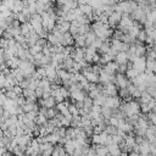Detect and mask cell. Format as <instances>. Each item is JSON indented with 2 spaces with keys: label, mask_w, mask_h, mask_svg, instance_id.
Returning a JSON list of instances; mask_svg holds the SVG:
<instances>
[{
  "label": "cell",
  "mask_w": 156,
  "mask_h": 156,
  "mask_svg": "<svg viewBox=\"0 0 156 156\" xmlns=\"http://www.w3.org/2000/svg\"><path fill=\"white\" fill-rule=\"evenodd\" d=\"M0 88H6V79L2 73H0Z\"/></svg>",
  "instance_id": "cell-13"
},
{
  "label": "cell",
  "mask_w": 156,
  "mask_h": 156,
  "mask_svg": "<svg viewBox=\"0 0 156 156\" xmlns=\"http://www.w3.org/2000/svg\"><path fill=\"white\" fill-rule=\"evenodd\" d=\"M134 71H136L139 74L145 72V67H146V58L145 57H138L133 61V65L130 66Z\"/></svg>",
  "instance_id": "cell-1"
},
{
  "label": "cell",
  "mask_w": 156,
  "mask_h": 156,
  "mask_svg": "<svg viewBox=\"0 0 156 156\" xmlns=\"http://www.w3.org/2000/svg\"><path fill=\"white\" fill-rule=\"evenodd\" d=\"M107 121H108V126H112V127H115V128H117L118 122H119V119H117L115 116H112V117H111V118H108Z\"/></svg>",
  "instance_id": "cell-11"
},
{
  "label": "cell",
  "mask_w": 156,
  "mask_h": 156,
  "mask_svg": "<svg viewBox=\"0 0 156 156\" xmlns=\"http://www.w3.org/2000/svg\"><path fill=\"white\" fill-rule=\"evenodd\" d=\"M99 49H100V52H101L102 55L107 54L108 50H110V43H108V41H102V44H101V46H100Z\"/></svg>",
  "instance_id": "cell-9"
},
{
  "label": "cell",
  "mask_w": 156,
  "mask_h": 156,
  "mask_svg": "<svg viewBox=\"0 0 156 156\" xmlns=\"http://www.w3.org/2000/svg\"><path fill=\"white\" fill-rule=\"evenodd\" d=\"M74 44L77 45V48H80V49H83L84 46H85V38H84V35H77V37H74Z\"/></svg>",
  "instance_id": "cell-8"
},
{
  "label": "cell",
  "mask_w": 156,
  "mask_h": 156,
  "mask_svg": "<svg viewBox=\"0 0 156 156\" xmlns=\"http://www.w3.org/2000/svg\"><path fill=\"white\" fill-rule=\"evenodd\" d=\"M84 38H85V46H90V45L93 44V41L96 39L94 32H91V30H90L89 33H87V34L84 35Z\"/></svg>",
  "instance_id": "cell-7"
},
{
  "label": "cell",
  "mask_w": 156,
  "mask_h": 156,
  "mask_svg": "<svg viewBox=\"0 0 156 156\" xmlns=\"http://www.w3.org/2000/svg\"><path fill=\"white\" fill-rule=\"evenodd\" d=\"M118 66L121 65H127L128 62V57H127V52H117L116 56H115V60H113Z\"/></svg>",
  "instance_id": "cell-5"
},
{
  "label": "cell",
  "mask_w": 156,
  "mask_h": 156,
  "mask_svg": "<svg viewBox=\"0 0 156 156\" xmlns=\"http://www.w3.org/2000/svg\"><path fill=\"white\" fill-rule=\"evenodd\" d=\"M11 10L15 11V12H18V11H22L23 10V4L22 2H12L11 5Z\"/></svg>",
  "instance_id": "cell-10"
},
{
  "label": "cell",
  "mask_w": 156,
  "mask_h": 156,
  "mask_svg": "<svg viewBox=\"0 0 156 156\" xmlns=\"http://www.w3.org/2000/svg\"><path fill=\"white\" fill-rule=\"evenodd\" d=\"M104 106H105V107H108V108H111V110H117V108L121 106L119 98H118V96H113V98L106 96Z\"/></svg>",
  "instance_id": "cell-2"
},
{
  "label": "cell",
  "mask_w": 156,
  "mask_h": 156,
  "mask_svg": "<svg viewBox=\"0 0 156 156\" xmlns=\"http://www.w3.org/2000/svg\"><path fill=\"white\" fill-rule=\"evenodd\" d=\"M149 141H146V140H144V141H141L139 145H138V147H139V154L140 155H143V156H149V154H150V150H149Z\"/></svg>",
  "instance_id": "cell-6"
},
{
  "label": "cell",
  "mask_w": 156,
  "mask_h": 156,
  "mask_svg": "<svg viewBox=\"0 0 156 156\" xmlns=\"http://www.w3.org/2000/svg\"><path fill=\"white\" fill-rule=\"evenodd\" d=\"M129 84V79L121 73H117V76H115V85H117L119 89H127V85Z\"/></svg>",
  "instance_id": "cell-3"
},
{
  "label": "cell",
  "mask_w": 156,
  "mask_h": 156,
  "mask_svg": "<svg viewBox=\"0 0 156 156\" xmlns=\"http://www.w3.org/2000/svg\"><path fill=\"white\" fill-rule=\"evenodd\" d=\"M2 113H4V108H2V106L0 105V116H2Z\"/></svg>",
  "instance_id": "cell-14"
},
{
  "label": "cell",
  "mask_w": 156,
  "mask_h": 156,
  "mask_svg": "<svg viewBox=\"0 0 156 156\" xmlns=\"http://www.w3.org/2000/svg\"><path fill=\"white\" fill-rule=\"evenodd\" d=\"M121 18H122V15H121L119 12L113 11V12L107 17V24H108V27H116V26L119 23Z\"/></svg>",
  "instance_id": "cell-4"
},
{
  "label": "cell",
  "mask_w": 156,
  "mask_h": 156,
  "mask_svg": "<svg viewBox=\"0 0 156 156\" xmlns=\"http://www.w3.org/2000/svg\"><path fill=\"white\" fill-rule=\"evenodd\" d=\"M101 44H102V40H101V39H99V38H96V39L93 41V44H91L90 46H93V48L96 50V49H99V48L101 46Z\"/></svg>",
  "instance_id": "cell-12"
}]
</instances>
